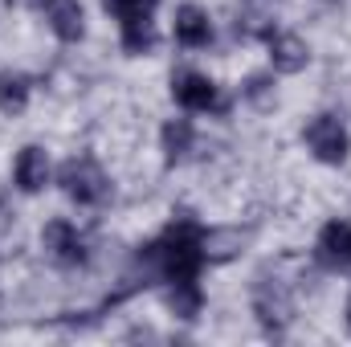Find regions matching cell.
<instances>
[{
  "label": "cell",
  "instance_id": "7",
  "mask_svg": "<svg viewBox=\"0 0 351 347\" xmlns=\"http://www.w3.org/2000/svg\"><path fill=\"white\" fill-rule=\"evenodd\" d=\"M41 246L49 250V258L58 265H86V246L70 221H49L41 229Z\"/></svg>",
  "mask_w": 351,
  "mask_h": 347
},
{
  "label": "cell",
  "instance_id": "16",
  "mask_svg": "<svg viewBox=\"0 0 351 347\" xmlns=\"http://www.w3.org/2000/svg\"><path fill=\"white\" fill-rule=\"evenodd\" d=\"M348 323H351V298H348Z\"/></svg>",
  "mask_w": 351,
  "mask_h": 347
},
{
  "label": "cell",
  "instance_id": "2",
  "mask_svg": "<svg viewBox=\"0 0 351 347\" xmlns=\"http://www.w3.org/2000/svg\"><path fill=\"white\" fill-rule=\"evenodd\" d=\"M58 184H62V192L74 200V204H86V208H94V204H102L106 196H110V180L102 176V168L94 164V160H66L62 164V172H58Z\"/></svg>",
  "mask_w": 351,
  "mask_h": 347
},
{
  "label": "cell",
  "instance_id": "11",
  "mask_svg": "<svg viewBox=\"0 0 351 347\" xmlns=\"http://www.w3.org/2000/svg\"><path fill=\"white\" fill-rule=\"evenodd\" d=\"M176 41H180L184 49H204V45L213 41V21H208V12L196 8V4L176 8Z\"/></svg>",
  "mask_w": 351,
  "mask_h": 347
},
{
  "label": "cell",
  "instance_id": "13",
  "mask_svg": "<svg viewBox=\"0 0 351 347\" xmlns=\"http://www.w3.org/2000/svg\"><path fill=\"white\" fill-rule=\"evenodd\" d=\"M29 106V78L4 70L0 74V115H21Z\"/></svg>",
  "mask_w": 351,
  "mask_h": 347
},
{
  "label": "cell",
  "instance_id": "12",
  "mask_svg": "<svg viewBox=\"0 0 351 347\" xmlns=\"http://www.w3.org/2000/svg\"><path fill=\"white\" fill-rule=\"evenodd\" d=\"M192 143H196V131H192L188 119H172V123H164V156H168V164L188 160Z\"/></svg>",
  "mask_w": 351,
  "mask_h": 347
},
{
  "label": "cell",
  "instance_id": "10",
  "mask_svg": "<svg viewBox=\"0 0 351 347\" xmlns=\"http://www.w3.org/2000/svg\"><path fill=\"white\" fill-rule=\"evenodd\" d=\"M319 261L327 270H351V225L348 221H331L319 233Z\"/></svg>",
  "mask_w": 351,
  "mask_h": 347
},
{
  "label": "cell",
  "instance_id": "8",
  "mask_svg": "<svg viewBox=\"0 0 351 347\" xmlns=\"http://www.w3.org/2000/svg\"><path fill=\"white\" fill-rule=\"evenodd\" d=\"M33 4L45 12L49 29L62 41H82L86 37V16H82V4L78 0H33Z\"/></svg>",
  "mask_w": 351,
  "mask_h": 347
},
{
  "label": "cell",
  "instance_id": "4",
  "mask_svg": "<svg viewBox=\"0 0 351 347\" xmlns=\"http://www.w3.org/2000/svg\"><path fill=\"white\" fill-rule=\"evenodd\" d=\"M302 139H306V147L315 152V160H323V164H343L348 152H351L348 127H343L335 115H315V119L306 123Z\"/></svg>",
  "mask_w": 351,
  "mask_h": 347
},
{
  "label": "cell",
  "instance_id": "6",
  "mask_svg": "<svg viewBox=\"0 0 351 347\" xmlns=\"http://www.w3.org/2000/svg\"><path fill=\"white\" fill-rule=\"evenodd\" d=\"M172 98L184 106V110H229V102L217 94V86L196 74V70H184L172 78Z\"/></svg>",
  "mask_w": 351,
  "mask_h": 347
},
{
  "label": "cell",
  "instance_id": "5",
  "mask_svg": "<svg viewBox=\"0 0 351 347\" xmlns=\"http://www.w3.org/2000/svg\"><path fill=\"white\" fill-rule=\"evenodd\" d=\"M262 41H265V49H269V62H274L278 74H298V70H306V58H311V53H306V41H302L298 33L265 25Z\"/></svg>",
  "mask_w": 351,
  "mask_h": 347
},
{
  "label": "cell",
  "instance_id": "3",
  "mask_svg": "<svg viewBox=\"0 0 351 347\" xmlns=\"http://www.w3.org/2000/svg\"><path fill=\"white\" fill-rule=\"evenodd\" d=\"M254 315L262 319V327L269 335H282L286 323H290V294L278 282V274H269V270H262L258 282H254Z\"/></svg>",
  "mask_w": 351,
  "mask_h": 347
},
{
  "label": "cell",
  "instance_id": "1",
  "mask_svg": "<svg viewBox=\"0 0 351 347\" xmlns=\"http://www.w3.org/2000/svg\"><path fill=\"white\" fill-rule=\"evenodd\" d=\"M106 12L119 16V33H123V49L127 53H152L156 49V0H102Z\"/></svg>",
  "mask_w": 351,
  "mask_h": 347
},
{
  "label": "cell",
  "instance_id": "14",
  "mask_svg": "<svg viewBox=\"0 0 351 347\" xmlns=\"http://www.w3.org/2000/svg\"><path fill=\"white\" fill-rule=\"evenodd\" d=\"M168 307H172L180 319H196L200 307H204V294H200L196 282H176L172 290H168Z\"/></svg>",
  "mask_w": 351,
  "mask_h": 347
},
{
  "label": "cell",
  "instance_id": "15",
  "mask_svg": "<svg viewBox=\"0 0 351 347\" xmlns=\"http://www.w3.org/2000/svg\"><path fill=\"white\" fill-rule=\"evenodd\" d=\"M265 94H269V78L254 74V78L245 82V98H254V102H265Z\"/></svg>",
  "mask_w": 351,
  "mask_h": 347
},
{
  "label": "cell",
  "instance_id": "9",
  "mask_svg": "<svg viewBox=\"0 0 351 347\" xmlns=\"http://www.w3.org/2000/svg\"><path fill=\"white\" fill-rule=\"evenodd\" d=\"M12 180H16L21 192H41L49 184V156H45V147H37V143L21 147V156L12 164Z\"/></svg>",
  "mask_w": 351,
  "mask_h": 347
}]
</instances>
